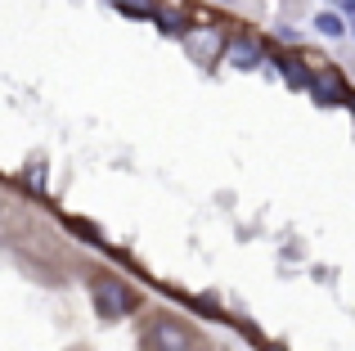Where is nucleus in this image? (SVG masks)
I'll list each match as a JSON object with an SVG mask.
<instances>
[{
	"label": "nucleus",
	"mask_w": 355,
	"mask_h": 351,
	"mask_svg": "<svg viewBox=\"0 0 355 351\" xmlns=\"http://www.w3.org/2000/svg\"><path fill=\"white\" fill-rule=\"evenodd\" d=\"M90 307L99 311V320H126L130 311L139 307V293L130 289L121 275H95L90 280Z\"/></svg>",
	"instance_id": "1"
},
{
	"label": "nucleus",
	"mask_w": 355,
	"mask_h": 351,
	"mask_svg": "<svg viewBox=\"0 0 355 351\" xmlns=\"http://www.w3.org/2000/svg\"><path fill=\"white\" fill-rule=\"evenodd\" d=\"M144 351H198V334L175 316H153L144 325Z\"/></svg>",
	"instance_id": "2"
},
{
	"label": "nucleus",
	"mask_w": 355,
	"mask_h": 351,
	"mask_svg": "<svg viewBox=\"0 0 355 351\" xmlns=\"http://www.w3.org/2000/svg\"><path fill=\"white\" fill-rule=\"evenodd\" d=\"M230 63H234V68H243V72H252L261 63V50L252 41H234L230 45Z\"/></svg>",
	"instance_id": "3"
},
{
	"label": "nucleus",
	"mask_w": 355,
	"mask_h": 351,
	"mask_svg": "<svg viewBox=\"0 0 355 351\" xmlns=\"http://www.w3.org/2000/svg\"><path fill=\"white\" fill-rule=\"evenodd\" d=\"M315 27H320L324 36H347V23H342L338 9H320V14H315Z\"/></svg>",
	"instance_id": "4"
},
{
	"label": "nucleus",
	"mask_w": 355,
	"mask_h": 351,
	"mask_svg": "<svg viewBox=\"0 0 355 351\" xmlns=\"http://www.w3.org/2000/svg\"><path fill=\"white\" fill-rule=\"evenodd\" d=\"M113 5H117L126 18H153V9H148V5H139V0H113Z\"/></svg>",
	"instance_id": "5"
}]
</instances>
